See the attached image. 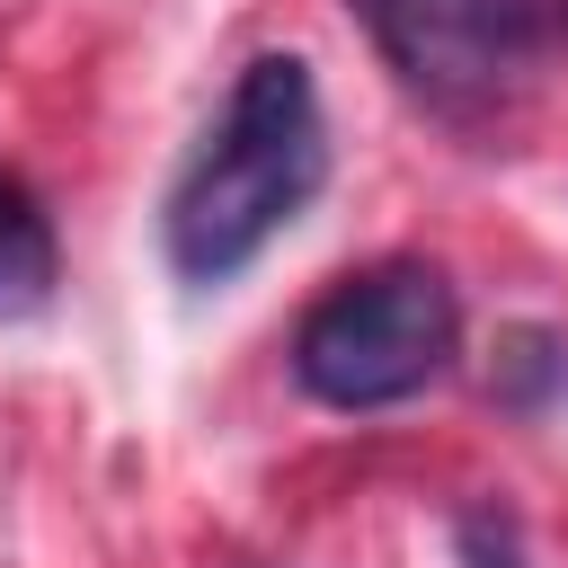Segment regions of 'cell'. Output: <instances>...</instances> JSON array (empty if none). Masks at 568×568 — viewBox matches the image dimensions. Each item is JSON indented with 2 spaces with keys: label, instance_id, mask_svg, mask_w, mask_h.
Segmentation results:
<instances>
[{
  "label": "cell",
  "instance_id": "cell-1",
  "mask_svg": "<svg viewBox=\"0 0 568 568\" xmlns=\"http://www.w3.org/2000/svg\"><path fill=\"white\" fill-rule=\"evenodd\" d=\"M328 178V124H320V89L302 53H257L213 133L195 142V160L169 186V266L186 284H231Z\"/></svg>",
  "mask_w": 568,
  "mask_h": 568
},
{
  "label": "cell",
  "instance_id": "cell-2",
  "mask_svg": "<svg viewBox=\"0 0 568 568\" xmlns=\"http://www.w3.org/2000/svg\"><path fill=\"white\" fill-rule=\"evenodd\" d=\"M462 346V302L426 257H382L328 284L293 328V382L320 408H399Z\"/></svg>",
  "mask_w": 568,
  "mask_h": 568
},
{
  "label": "cell",
  "instance_id": "cell-3",
  "mask_svg": "<svg viewBox=\"0 0 568 568\" xmlns=\"http://www.w3.org/2000/svg\"><path fill=\"white\" fill-rule=\"evenodd\" d=\"M390 80L444 124H506L541 71L532 0H346Z\"/></svg>",
  "mask_w": 568,
  "mask_h": 568
},
{
  "label": "cell",
  "instance_id": "cell-4",
  "mask_svg": "<svg viewBox=\"0 0 568 568\" xmlns=\"http://www.w3.org/2000/svg\"><path fill=\"white\" fill-rule=\"evenodd\" d=\"M53 275H62L53 222H44V204L27 195V178L0 169V320L44 311V302H53Z\"/></svg>",
  "mask_w": 568,
  "mask_h": 568
}]
</instances>
